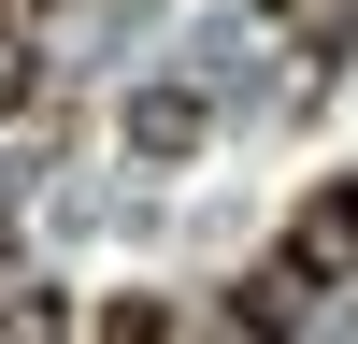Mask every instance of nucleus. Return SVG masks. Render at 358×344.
Here are the masks:
<instances>
[{"label":"nucleus","mask_w":358,"mask_h":344,"mask_svg":"<svg viewBox=\"0 0 358 344\" xmlns=\"http://www.w3.org/2000/svg\"><path fill=\"white\" fill-rule=\"evenodd\" d=\"M287 287H358V172L301 201V229H287Z\"/></svg>","instance_id":"obj_1"},{"label":"nucleus","mask_w":358,"mask_h":344,"mask_svg":"<svg viewBox=\"0 0 358 344\" xmlns=\"http://www.w3.org/2000/svg\"><path fill=\"white\" fill-rule=\"evenodd\" d=\"M129 143H143V158H187V143H201V101H187V86H143V101H129Z\"/></svg>","instance_id":"obj_2"},{"label":"nucleus","mask_w":358,"mask_h":344,"mask_svg":"<svg viewBox=\"0 0 358 344\" xmlns=\"http://www.w3.org/2000/svg\"><path fill=\"white\" fill-rule=\"evenodd\" d=\"M273 29H287L301 57H344V43H358V0H273Z\"/></svg>","instance_id":"obj_3"},{"label":"nucleus","mask_w":358,"mask_h":344,"mask_svg":"<svg viewBox=\"0 0 358 344\" xmlns=\"http://www.w3.org/2000/svg\"><path fill=\"white\" fill-rule=\"evenodd\" d=\"M29 101H43V72H29V43L0 29V115H29Z\"/></svg>","instance_id":"obj_4"},{"label":"nucleus","mask_w":358,"mask_h":344,"mask_svg":"<svg viewBox=\"0 0 358 344\" xmlns=\"http://www.w3.org/2000/svg\"><path fill=\"white\" fill-rule=\"evenodd\" d=\"M0 29H15V0H0Z\"/></svg>","instance_id":"obj_5"}]
</instances>
